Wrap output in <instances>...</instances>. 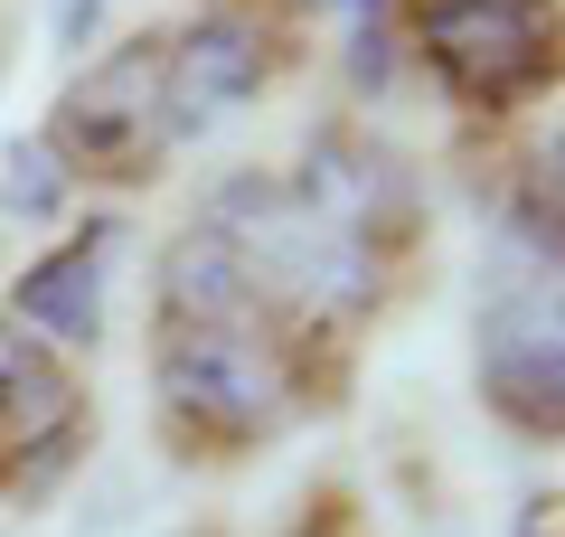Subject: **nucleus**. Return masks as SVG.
I'll return each mask as SVG.
<instances>
[{
    "mask_svg": "<svg viewBox=\"0 0 565 537\" xmlns=\"http://www.w3.org/2000/svg\"><path fill=\"white\" fill-rule=\"evenodd\" d=\"M189 218L226 236V255L245 264L255 302L282 320V339H292L321 378H340V368H349V339H359L367 320L386 312V293H396V264L367 255L359 236H340L330 218H311L302 189H292L282 170L217 179Z\"/></svg>",
    "mask_w": 565,
    "mask_h": 537,
    "instance_id": "f257e3e1",
    "label": "nucleus"
},
{
    "mask_svg": "<svg viewBox=\"0 0 565 537\" xmlns=\"http://www.w3.org/2000/svg\"><path fill=\"white\" fill-rule=\"evenodd\" d=\"M330 387L274 312H207V320H151V415L180 462H255L274 453Z\"/></svg>",
    "mask_w": 565,
    "mask_h": 537,
    "instance_id": "f03ea898",
    "label": "nucleus"
},
{
    "mask_svg": "<svg viewBox=\"0 0 565 537\" xmlns=\"http://www.w3.org/2000/svg\"><path fill=\"white\" fill-rule=\"evenodd\" d=\"M386 20L462 114H527L565 85V0H386Z\"/></svg>",
    "mask_w": 565,
    "mask_h": 537,
    "instance_id": "7ed1b4c3",
    "label": "nucleus"
},
{
    "mask_svg": "<svg viewBox=\"0 0 565 537\" xmlns=\"http://www.w3.org/2000/svg\"><path fill=\"white\" fill-rule=\"evenodd\" d=\"M471 387L519 443H565V255L500 245L471 312Z\"/></svg>",
    "mask_w": 565,
    "mask_h": 537,
    "instance_id": "20e7f679",
    "label": "nucleus"
},
{
    "mask_svg": "<svg viewBox=\"0 0 565 537\" xmlns=\"http://www.w3.org/2000/svg\"><path fill=\"white\" fill-rule=\"evenodd\" d=\"M39 151L66 179H95V189H151L180 151L170 133V85H161V29H132L122 48L85 57L66 76V95L47 104Z\"/></svg>",
    "mask_w": 565,
    "mask_h": 537,
    "instance_id": "39448f33",
    "label": "nucleus"
},
{
    "mask_svg": "<svg viewBox=\"0 0 565 537\" xmlns=\"http://www.w3.org/2000/svg\"><path fill=\"white\" fill-rule=\"evenodd\" d=\"M292 39L282 20L245 10V0H199L180 29H161V85H170V133L207 141L217 123H236L245 104H264V85L282 76Z\"/></svg>",
    "mask_w": 565,
    "mask_h": 537,
    "instance_id": "423d86ee",
    "label": "nucleus"
},
{
    "mask_svg": "<svg viewBox=\"0 0 565 537\" xmlns=\"http://www.w3.org/2000/svg\"><path fill=\"white\" fill-rule=\"evenodd\" d=\"M282 179L302 189L311 218H330L340 236H359L367 255H386L405 274V245L424 236V189H415V160L396 141H377L367 123H321Z\"/></svg>",
    "mask_w": 565,
    "mask_h": 537,
    "instance_id": "0eeeda50",
    "label": "nucleus"
},
{
    "mask_svg": "<svg viewBox=\"0 0 565 537\" xmlns=\"http://www.w3.org/2000/svg\"><path fill=\"white\" fill-rule=\"evenodd\" d=\"M85 378L0 312V499H47L85 453Z\"/></svg>",
    "mask_w": 565,
    "mask_h": 537,
    "instance_id": "6e6552de",
    "label": "nucleus"
},
{
    "mask_svg": "<svg viewBox=\"0 0 565 537\" xmlns=\"http://www.w3.org/2000/svg\"><path fill=\"white\" fill-rule=\"evenodd\" d=\"M104 283H114V227H76V236H57L39 264H20V283H10V302H0V312L76 368V358H95L104 330H114Z\"/></svg>",
    "mask_w": 565,
    "mask_h": 537,
    "instance_id": "1a4fd4ad",
    "label": "nucleus"
},
{
    "mask_svg": "<svg viewBox=\"0 0 565 537\" xmlns=\"http://www.w3.org/2000/svg\"><path fill=\"white\" fill-rule=\"evenodd\" d=\"M509 236L565 255V133H546L537 151L519 160V179H509Z\"/></svg>",
    "mask_w": 565,
    "mask_h": 537,
    "instance_id": "9d476101",
    "label": "nucleus"
},
{
    "mask_svg": "<svg viewBox=\"0 0 565 537\" xmlns=\"http://www.w3.org/2000/svg\"><path fill=\"white\" fill-rule=\"evenodd\" d=\"M66 199V170L39 151V141H10L0 151V208H20V218H57Z\"/></svg>",
    "mask_w": 565,
    "mask_h": 537,
    "instance_id": "9b49d317",
    "label": "nucleus"
},
{
    "mask_svg": "<svg viewBox=\"0 0 565 537\" xmlns=\"http://www.w3.org/2000/svg\"><path fill=\"white\" fill-rule=\"evenodd\" d=\"M274 537H367V518H359V499H349L340 481H321V491L292 499V518H282Z\"/></svg>",
    "mask_w": 565,
    "mask_h": 537,
    "instance_id": "f8f14e48",
    "label": "nucleus"
},
{
    "mask_svg": "<svg viewBox=\"0 0 565 537\" xmlns=\"http://www.w3.org/2000/svg\"><path fill=\"white\" fill-rule=\"evenodd\" d=\"M255 10H282V29H311V20L367 29V20H386V0H255Z\"/></svg>",
    "mask_w": 565,
    "mask_h": 537,
    "instance_id": "ddd939ff",
    "label": "nucleus"
},
{
    "mask_svg": "<svg viewBox=\"0 0 565 537\" xmlns=\"http://www.w3.org/2000/svg\"><path fill=\"white\" fill-rule=\"evenodd\" d=\"M170 537H236L226 518H189V528H170Z\"/></svg>",
    "mask_w": 565,
    "mask_h": 537,
    "instance_id": "4468645a",
    "label": "nucleus"
}]
</instances>
